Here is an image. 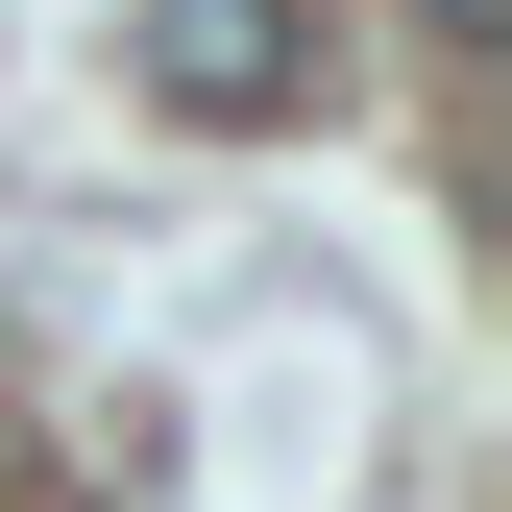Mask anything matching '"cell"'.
Wrapping results in <instances>:
<instances>
[{"instance_id": "cell-1", "label": "cell", "mask_w": 512, "mask_h": 512, "mask_svg": "<svg viewBox=\"0 0 512 512\" xmlns=\"http://www.w3.org/2000/svg\"><path fill=\"white\" fill-rule=\"evenodd\" d=\"M122 74H147L171 122H317V0H147Z\"/></svg>"}, {"instance_id": "cell-2", "label": "cell", "mask_w": 512, "mask_h": 512, "mask_svg": "<svg viewBox=\"0 0 512 512\" xmlns=\"http://www.w3.org/2000/svg\"><path fill=\"white\" fill-rule=\"evenodd\" d=\"M415 25H439V49H488V25H512V0H415Z\"/></svg>"}]
</instances>
